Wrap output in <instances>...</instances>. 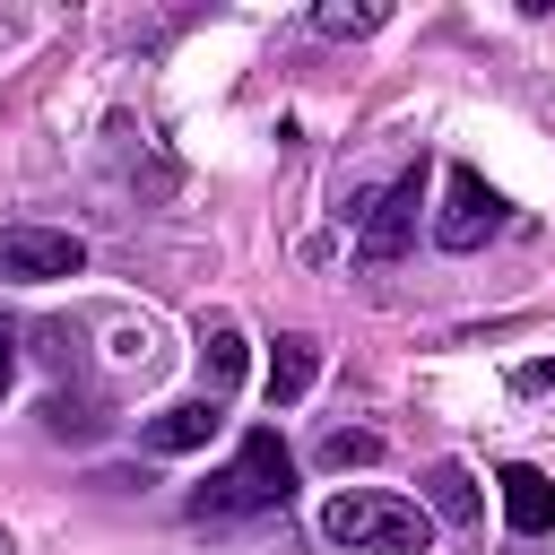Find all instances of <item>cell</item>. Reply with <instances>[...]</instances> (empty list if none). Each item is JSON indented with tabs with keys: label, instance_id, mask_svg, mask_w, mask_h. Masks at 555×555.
Here are the masks:
<instances>
[{
	"label": "cell",
	"instance_id": "1",
	"mask_svg": "<svg viewBox=\"0 0 555 555\" xmlns=\"http://www.w3.org/2000/svg\"><path fill=\"white\" fill-rule=\"evenodd\" d=\"M321 538H330V546H373V555H425L434 520H425V503H408V494L347 486V494H330V512H321Z\"/></svg>",
	"mask_w": 555,
	"mask_h": 555
},
{
	"label": "cell",
	"instance_id": "2",
	"mask_svg": "<svg viewBox=\"0 0 555 555\" xmlns=\"http://www.w3.org/2000/svg\"><path fill=\"white\" fill-rule=\"evenodd\" d=\"M286 494H295L286 442H278V434H243V451L191 494V512H199V520H234V512H269V503H286Z\"/></svg>",
	"mask_w": 555,
	"mask_h": 555
},
{
	"label": "cell",
	"instance_id": "3",
	"mask_svg": "<svg viewBox=\"0 0 555 555\" xmlns=\"http://www.w3.org/2000/svg\"><path fill=\"white\" fill-rule=\"evenodd\" d=\"M416 208H425V165H408V173L373 199V217H364V234H356V260H364V269H390V260L416 243Z\"/></svg>",
	"mask_w": 555,
	"mask_h": 555
},
{
	"label": "cell",
	"instance_id": "4",
	"mask_svg": "<svg viewBox=\"0 0 555 555\" xmlns=\"http://www.w3.org/2000/svg\"><path fill=\"white\" fill-rule=\"evenodd\" d=\"M494 225H503V199L486 191V173H477V165H451V199H442V217H434L442 251H477Z\"/></svg>",
	"mask_w": 555,
	"mask_h": 555
},
{
	"label": "cell",
	"instance_id": "5",
	"mask_svg": "<svg viewBox=\"0 0 555 555\" xmlns=\"http://www.w3.org/2000/svg\"><path fill=\"white\" fill-rule=\"evenodd\" d=\"M87 269V243L78 234H52V225H9L0 234V278H78Z\"/></svg>",
	"mask_w": 555,
	"mask_h": 555
},
{
	"label": "cell",
	"instance_id": "6",
	"mask_svg": "<svg viewBox=\"0 0 555 555\" xmlns=\"http://www.w3.org/2000/svg\"><path fill=\"white\" fill-rule=\"evenodd\" d=\"M503 520H512V538H546L555 529V477L546 468H503Z\"/></svg>",
	"mask_w": 555,
	"mask_h": 555
},
{
	"label": "cell",
	"instance_id": "7",
	"mask_svg": "<svg viewBox=\"0 0 555 555\" xmlns=\"http://www.w3.org/2000/svg\"><path fill=\"white\" fill-rule=\"evenodd\" d=\"M217 425H225V408H217V399H182V408L147 416V425H139V442H147V451H199Z\"/></svg>",
	"mask_w": 555,
	"mask_h": 555
},
{
	"label": "cell",
	"instance_id": "8",
	"mask_svg": "<svg viewBox=\"0 0 555 555\" xmlns=\"http://www.w3.org/2000/svg\"><path fill=\"white\" fill-rule=\"evenodd\" d=\"M425 503H434L451 529H477V520H486V503H477V477H468L460 460H434V468H425Z\"/></svg>",
	"mask_w": 555,
	"mask_h": 555
},
{
	"label": "cell",
	"instance_id": "9",
	"mask_svg": "<svg viewBox=\"0 0 555 555\" xmlns=\"http://www.w3.org/2000/svg\"><path fill=\"white\" fill-rule=\"evenodd\" d=\"M312 382H321V347L312 338H278V356H269V408H295Z\"/></svg>",
	"mask_w": 555,
	"mask_h": 555
},
{
	"label": "cell",
	"instance_id": "10",
	"mask_svg": "<svg viewBox=\"0 0 555 555\" xmlns=\"http://www.w3.org/2000/svg\"><path fill=\"white\" fill-rule=\"evenodd\" d=\"M199 373H208V399H225V390L243 382V330H234V321L199 330Z\"/></svg>",
	"mask_w": 555,
	"mask_h": 555
},
{
	"label": "cell",
	"instance_id": "11",
	"mask_svg": "<svg viewBox=\"0 0 555 555\" xmlns=\"http://www.w3.org/2000/svg\"><path fill=\"white\" fill-rule=\"evenodd\" d=\"M321 460H330V468H373V460H382V434H364V425H338V434L321 442Z\"/></svg>",
	"mask_w": 555,
	"mask_h": 555
},
{
	"label": "cell",
	"instance_id": "12",
	"mask_svg": "<svg viewBox=\"0 0 555 555\" xmlns=\"http://www.w3.org/2000/svg\"><path fill=\"white\" fill-rule=\"evenodd\" d=\"M382 9H321V35H373Z\"/></svg>",
	"mask_w": 555,
	"mask_h": 555
},
{
	"label": "cell",
	"instance_id": "13",
	"mask_svg": "<svg viewBox=\"0 0 555 555\" xmlns=\"http://www.w3.org/2000/svg\"><path fill=\"white\" fill-rule=\"evenodd\" d=\"M512 382H520V390H555V364H520Z\"/></svg>",
	"mask_w": 555,
	"mask_h": 555
},
{
	"label": "cell",
	"instance_id": "14",
	"mask_svg": "<svg viewBox=\"0 0 555 555\" xmlns=\"http://www.w3.org/2000/svg\"><path fill=\"white\" fill-rule=\"evenodd\" d=\"M9 364H17V338H9V321H0V382H9Z\"/></svg>",
	"mask_w": 555,
	"mask_h": 555
},
{
	"label": "cell",
	"instance_id": "15",
	"mask_svg": "<svg viewBox=\"0 0 555 555\" xmlns=\"http://www.w3.org/2000/svg\"><path fill=\"white\" fill-rule=\"evenodd\" d=\"M0 555H17V546H9V529H0Z\"/></svg>",
	"mask_w": 555,
	"mask_h": 555
}]
</instances>
